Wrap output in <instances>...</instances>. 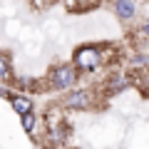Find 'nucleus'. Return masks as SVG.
<instances>
[{
	"mask_svg": "<svg viewBox=\"0 0 149 149\" xmlns=\"http://www.w3.org/2000/svg\"><path fill=\"white\" fill-rule=\"evenodd\" d=\"M142 32H144V35H149V22H147V25L142 27Z\"/></svg>",
	"mask_w": 149,
	"mask_h": 149,
	"instance_id": "1a4fd4ad",
	"label": "nucleus"
},
{
	"mask_svg": "<svg viewBox=\"0 0 149 149\" xmlns=\"http://www.w3.org/2000/svg\"><path fill=\"white\" fill-rule=\"evenodd\" d=\"M90 104H92V97L85 90H72L65 97V107H70V109H90Z\"/></svg>",
	"mask_w": 149,
	"mask_h": 149,
	"instance_id": "20e7f679",
	"label": "nucleus"
},
{
	"mask_svg": "<svg viewBox=\"0 0 149 149\" xmlns=\"http://www.w3.org/2000/svg\"><path fill=\"white\" fill-rule=\"evenodd\" d=\"M10 107L17 112V114H20V117L32 112V102L27 100V97H22V95H13V97H10Z\"/></svg>",
	"mask_w": 149,
	"mask_h": 149,
	"instance_id": "39448f33",
	"label": "nucleus"
},
{
	"mask_svg": "<svg viewBox=\"0 0 149 149\" xmlns=\"http://www.w3.org/2000/svg\"><path fill=\"white\" fill-rule=\"evenodd\" d=\"M112 13H114L122 22H129L137 15V3H134V0H112Z\"/></svg>",
	"mask_w": 149,
	"mask_h": 149,
	"instance_id": "7ed1b4c3",
	"label": "nucleus"
},
{
	"mask_svg": "<svg viewBox=\"0 0 149 149\" xmlns=\"http://www.w3.org/2000/svg\"><path fill=\"white\" fill-rule=\"evenodd\" d=\"M22 129H25L27 134L35 132V114H32V112L30 114H22Z\"/></svg>",
	"mask_w": 149,
	"mask_h": 149,
	"instance_id": "0eeeda50",
	"label": "nucleus"
},
{
	"mask_svg": "<svg viewBox=\"0 0 149 149\" xmlns=\"http://www.w3.org/2000/svg\"><path fill=\"white\" fill-rule=\"evenodd\" d=\"M8 72H10V62H8L5 55H0V80H5Z\"/></svg>",
	"mask_w": 149,
	"mask_h": 149,
	"instance_id": "6e6552de",
	"label": "nucleus"
},
{
	"mask_svg": "<svg viewBox=\"0 0 149 149\" xmlns=\"http://www.w3.org/2000/svg\"><path fill=\"white\" fill-rule=\"evenodd\" d=\"M50 82H52V90L57 92H72L74 82H77V67L74 65H57V67L50 72Z\"/></svg>",
	"mask_w": 149,
	"mask_h": 149,
	"instance_id": "f257e3e1",
	"label": "nucleus"
},
{
	"mask_svg": "<svg viewBox=\"0 0 149 149\" xmlns=\"http://www.w3.org/2000/svg\"><path fill=\"white\" fill-rule=\"evenodd\" d=\"M124 87H127V77H122V74L107 80V92H109V95H117V92H122Z\"/></svg>",
	"mask_w": 149,
	"mask_h": 149,
	"instance_id": "423d86ee",
	"label": "nucleus"
},
{
	"mask_svg": "<svg viewBox=\"0 0 149 149\" xmlns=\"http://www.w3.org/2000/svg\"><path fill=\"white\" fill-rule=\"evenodd\" d=\"M102 62V52L100 47H95V45H82V47L74 50V57H72V65L77 70H85V72H90V70H97Z\"/></svg>",
	"mask_w": 149,
	"mask_h": 149,
	"instance_id": "f03ea898",
	"label": "nucleus"
}]
</instances>
